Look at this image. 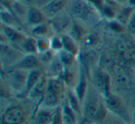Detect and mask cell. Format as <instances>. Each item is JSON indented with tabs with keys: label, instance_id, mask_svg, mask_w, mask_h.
Instances as JSON below:
<instances>
[{
	"label": "cell",
	"instance_id": "obj_19",
	"mask_svg": "<svg viewBox=\"0 0 135 124\" xmlns=\"http://www.w3.org/2000/svg\"><path fill=\"white\" fill-rule=\"evenodd\" d=\"M60 103L61 99L52 92L47 90L42 100L38 103V107L49 109H57L58 107H60Z\"/></svg>",
	"mask_w": 135,
	"mask_h": 124
},
{
	"label": "cell",
	"instance_id": "obj_13",
	"mask_svg": "<svg viewBox=\"0 0 135 124\" xmlns=\"http://www.w3.org/2000/svg\"><path fill=\"white\" fill-rule=\"evenodd\" d=\"M47 84H48V76L44 74L40 81L36 83V85L30 91L27 97L30 98L32 101H36L39 103L44 97L47 91Z\"/></svg>",
	"mask_w": 135,
	"mask_h": 124
},
{
	"label": "cell",
	"instance_id": "obj_7",
	"mask_svg": "<svg viewBox=\"0 0 135 124\" xmlns=\"http://www.w3.org/2000/svg\"><path fill=\"white\" fill-rule=\"evenodd\" d=\"M27 114L24 107L21 105H10L1 116V124H24Z\"/></svg>",
	"mask_w": 135,
	"mask_h": 124
},
{
	"label": "cell",
	"instance_id": "obj_4",
	"mask_svg": "<svg viewBox=\"0 0 135 124\" xmlns=\"http://www.w3.org/2000/svg\"><path fill=\"white\" fill-rule=\"evenodd\" d=\"M104 102L109 113L116 116L126 124H132V115L129 114L127 106L119 96L111 93L108 96L104 98Z\"/></svg>",
	"mask_w": 135,
	"mask_h": 124
},
{
	"label": "cell",
	"instance_id": "obj_10",
	"mask_svg": "<svg viewBox=\"0 0 135 124\" xmlns=\"http://www.w3.org/2000/svg\"><path fill=\"white\" fill-rule=\"evenodd\" d=\"M41 65L37 55H24L15 65L9 67L8 69H17L30 71L32 70H40Z\"/></svg>",
	"mask_w": 135,
	"mask_h": 124
},
{
	"label": "cell",
	"instance_id": "obj_38",
	"mask_svg": "<svg viewBox=\"0 0 135 124\" xmlns=\"http://www.w3.org/2000/svg\"><path fill=\"white\" fill-rule=\"evenodd\" d=\"M126 31L132 36H135V10L133 11L132 15L128 21V24L126 26Z\"/></svg>",
	"mask_w": 135,
	"mask_h": 124
},
{
	"label": "cell",
	"instance_id": "obj_46",
	"mask_svg": "<svg viewBox=\"0 0 135 124\" xmlns=\"http://www.w3.org/2000/svg\"><path fill=\"white\" fill-rule=\"evenodd\" d=\"M79 124H89V123H87V122L84 121L83 120H80V122H79Z\"/></svg>",
	"mask_w": 135,
	"mask_h": 124
},
{
	"label": "cell",
	"instance_id": "obj_21",
	"mask_svg": "<svg viewBox=\"0 0 135 124\" xmlns=\"http://www.w3.org/2000/svg\"><path fill=\"white\" fill-rule=\"evenodd\" d=\"M64 70H65V68L62 65L61 61L58 58V55L56 54L55 56L54 59L52 60V62L48 65L47 75H48L49 78H62Z\"/></svg>",
	"mask_w": 135,
	"mask_h": 124
},
{
	"label": "cell",
	"instance_id": "obj_16",
	"mask_svg": "<svg viewBox=\"0 0 135 124\" xmlns=\"http://www.w3.org/2000/svg\"><path fill=\"white\" fill-rule=\"evenodd\" d=\"M46 17L43 13L41 8H38L36 7H30L28 8V13H27L26 23L32 28L36 25H39L41 23L45 22Z\"/></svg>",
	"mask_w": 135,
	"mask_h": 124
},
{
	"label": "cell",
	"instance_id": "obj_29",
	"mask_svg": "<svg viewBox=\"0 0 135 124\" xmlns=\"http://www.w3.org/2000/svg\"><path fill=\"white\" fill-rule=\"evenodd\" d=\"M58 58H59L60 61H61L62 65L64 66L65 69H70L73 68L74 64L76 62V58L77 56L74 55L70 54V53L67 52V51L62 50L61 52L58 53Z\"/></svg>",
	"mask_w": 135,
	"mask_h": 124
},
{
	"label": "cell",
	"instance_id": "obj_28",
	"mask_svg": "<svg viewBox=\"0 0 135 124\" xmlns=\"http://www.w3.org/2000/svg\"><path fill=\"white\" fill-rule=\"evenodd\" d=\"M134 10H135V8H131V7H129V6L122 7L119 11H118V15H117L116 21H118V22L121 23L122 25H124V26L126 27L128 24V21H129V18L131 17V15H132Z\"/></svg>",
	"mask_w": 135,
	"mask_h": 124
},
{
	"label": "cell",
	"instance_id": "obj_45",
	"mask_svg": "<svg viewBox=\"0 0 135 124\" xmlns=\"http://www.w3.org/2000/svg\"><path fill=\"white\" fill-rule=\"evenodd\" d=\"M49 1H51V0H40V2H42V6H44L45 4H46V3L49 2Z\"/></svg>",
	"mask_w": 135,
	"mask_h": 124
},
{
	"label": "cell",
	"instance_id": "obj_25",
	"mask_svg": "<svg viewBox=\"0 0 135 124\" xmlns=\"http://www.w3.org/2000/svg\"><path fill=\"white\" fill-rule=\"evenodd\" d=\"M20 50L24 53V55H38L36 38L32 37V35H27L20 46Z\"/></svg>",
	"mask_w": 135,
	"mask_h": 124
},
{
	"label": "cell",
	"instance_id": "obj_18",
	"mask_svg": "<svg viewBox=\"0 0 135 124\" xmlns=\"http://www.w3.org/2000/svg\"><path fill=\"white\" fill-rule=\"evenodd\" d=\"M59 110L62 124H79V116L70 108L66 101L59 107Z\"/></svg>",
	"mask_w": 135,
	"mask_h": 124
},
{
	"label": "cell",
	"instance_id": "obj_40",
	"mask_svg": "<svg viewBox=\"0 0 135 124\" xmlns=\"http://www.w3.org/2000/svg\"><path fill=\"white\" fill-rule=\"evenodd\" d=\"M0 2H1V6L3 8L11 11V8L15 2V0H0Z\"/></svg>",
	"mask_w": 135,
	"mask_h": 124
},
{
	"label": "cell",
	"instance_id": "obj_24",
	"mask_svg": "<svg viewBox=\"0 0 135 124\" xmlns=\"http://www.w3.org/2000/svg\"><path fill=\"white\" fill-rule=\"evenodd\" d=\"M51 32H52V30H51L48 22L41 23L39 25L32 27V29H31V35L36 39H38V38H50Z\"/></svg>",
	"mask_w": 135,
	"mask_h": 124
},
{
	"label": "cell",
	"instance_id": "obj_36",
	"mask_svg": "<svg viewBox=\"0 0 135 124\" xmlns=\"http://www.w3.org/2000/svg\"><path fill=\"white\" fill-rule=\"evenodd\" d=\"M107 27L111 32H115V34H122L126 31V27L124 25H122L121 23H119L116 20L113 21H109L107 23Z\"/></svg>",
	"mask_w": 135,
	"mask_h": 124
},
{
	"label": "cell",
	"instance_id": "obj_30",
	"mask_svg": "<svg viewBox=\"0 0 135 124\" xmlns=\"http://www.w3.org/2000/svg\"><path fill=\"white\" fill-rule=\"evenodd\" d=\"M71 69L72 68L65 69L64 73H63V77H62V79H63V81H64V83H65L66 87H67L68 89H73L74 87H75L76 83H77L78 79H79V77L76 78L75 73H74Z\"/></svg>",
	"mask_w": 135,
	"mask_h": 124
},
{
	"label": "cell",
	"instance_id": "obj_39",
	"mask_svg": "<svg viewBox=\"0 0 135 124\" xmlns=\"http://www.w3.org/2000/svg\"><path fill=\"white\" fill-rule=\"evenodd\" d=\"M12 94L11 89L8 85V83L2 79V83H1V96L3 98H8Z\"/></svg>",
	"mask_w": 135,
	"mask_h": 124
},
{
	"label": "cell",
	"instance_id": "obj_35",
	"mask_svg": "<svg viewBox=\"0 0 135 124\" xmlns=\"http://www.w3.org/2000/svg\"><path fill=\"white\" fill-rule=\"evenodd\" d=\"M56 55V53L53 52L52 50H49V51H47V52L37 55V56H38V58H39L40 62H41V64L47 65V66H48L51 62H52V60L54 59Z\"/></svg>",
	"mask_w": 135,
	"mask_h": 124
},
{
	"label": "cell",
	"instance_id": "obj_20",
	"mask_svg": "<svg viewBox=\"0 0 135 124\" xmlns=\"http://www.w3.org/2000/svg\"><path fill=\"white\" fill-rule=\"evenodd\" d=\"M65 101L70 106V108L79 116V118H81V102L76 96L74 91L72 89H68L66 92Z\"/></svg>",
	"mask_w": 135,
	"mask_h": 124
},
{
	"label": "cell",
	"instance_id": "obj_17",
	"mask_svg": "<svg viewBox=\"0 0 135 124\" xmlns=\"http://www.w3.org/2000/svg\"><path fill=\"white\" fill-rule=\"evenodd\" d=\"M64 81L62 78H49L48 77V84H47V90L52 92L56 96L62 99L66 96L67 92Z\"/></svg>",
	"mask_w": 135,
	"mask_h": 124
},
{
	"label": "cell",
	"instance_id": "obj_32",
	"mask_svg": "<svg viewBox=\"0 0 135 124\" xmlns=\"http://www.w3.org/2000/svg\"><path fill=\"white\" fill-rule=\"evenodd\" d=\"M11 12L19 20L21 19V17H25V20H26L27 13H28V8H27L21 2L15 1L11 8Z\"/></svg>",
	"mask_w": 135,
	"mask_h": 124
},
{
	"label": "cell",
	"instance_id": "obj_42",
	"mask_svg": "<svg viewBox=\"0 0 135 124\" xmlns=\"http://www.w3.org/2000/svg\"><path fill=\"white\" fill-rule=\"evenodd\" d=\"M114 1L116 3H118L120 7L128 6V0H114Z\"/></svg>",
	"mask_w": 135,
	"mask_h": 124
},
{
	"label": "cell",
	"instance_id": "obj_48",
	"mask_svg": "<svg viewBox=\"0 0 135 124\" xmlns=\"http://www.w3.org/2000/svg\"><path fill=\"white\" fill-rule=\"evenodd\" d=\"M134 38H135V36H134Z\"/></svg>",
	"mask_w": 135,
	"mask_h": 124
},
{
	"label": "cell",
	"instance_id": "obj_1",
	"mask_svg": "<svg viewBox=\"0 0 135 124\" xmlns=\"http://www.w3.org/2000/svg\"><path fill=\"white\" fill-rule=\"evenodd\" d=\"M69 13L81 24H96L101 18L100 11L86 0H70Z\"/></svg>",
	"mask_w": 135,
	"mask_h": 124
},
{
	"label": "cell",
	"instance_id": "obj_9",
	"mask_svg": "<svg viewBox=\"0 0 135 124\" xmlns=\"http://www.w3.org/2000/svg\"><path fill=\"white\" fill-rule=\"evenodd\" d=\"M1 34L6 38L7 43L11 44L12 45H16V48H20L22 42L27 37V35L24 32H22V31L6 26L4 24H1Z\"/></svg>",
	"mask_w": 135,
	"mask_h": 124
},
{
	"label": "cell",
	"instance_id": "obj_22",
	"mask_svg": "<svg viewBox=\"0 0 135 124\" xmlns=\"http://www.w3.org/2000/svg\"><path fill=\"white\" fill-rule=\"evenodd\" d=\"M0 18H1V24H4L6 26H9L12 27V28H15V29H20V20L12 13L11 11L8 9H5V8H2L1 9V14H0Z\"/></svg>",
	"mask_w": 135,
	"mask_h": 124
},
{
	"label": "cell",
	"instance_id": "obj_43",
	"mask_svg": "<svg viewBox=\"0 0 135 124\" xmlns=\"http://www.w3.org/2000/svg\"><path fill=\"white\" fill-rule=\"evenodd\" d=\"M128 6L135 8V0H128Z\"/></svg>",
	"mask_w": 135,
	"mask_h": 124
},
{
	"label": "cell",
	"instance_id": "obj_33",
	"mask_svg": "<svg viewBox=\"0 0 135 124\" xmlns=\"http://www.w3.org/2000/svg\"><path fill=\"white\" fill-rule=\"evenodd\" d=\"M50 45L51 50L53 52L58 54L63 50V42L60 35H53L50 37Z\"/></svg>",
	"mask_w": 135,
	"mask_h": 124
},
{
	"label": "cell",
	"instance_id": "obj_37",
	"mask_svg": "<svg viewBox=\"0 0 135 124\" xmlns=\"http://www.w3.org/2000/svg\"><path fill=\"white\" fill-rule=\"evenodd\" d=\"M100 124H126V123L122 121L121 120H119L118 118H117L116 116H114V115H112L111 113H109L107 118H105Z\"/></svg>",
	"mask_w": 135,
	"mask_h": 124
},
{
	"label": "cell",
	"instance_id": "obj_5",
	"mask_svg": "<svg viewBox=\"0 0 135 124\" xmlns=\"http://www.w3.org/2000/svg\"><path fill=\"white\" fill-rule=\"evenodd\" d=\"M72 23L73 21L70 14L65 10L48 20V24L54 35H63L69 34Z\"/></svg>",
	"mask_w": 135,
	"mask_h": 124
},
{
	"label": "cell",
	"instance_id": "obj_44",
	"mask_svg": "<svg viewBox=\"0 0 135 124\" xmlns=\"http://www.w3.org/2000/svg\"><path fill=\"white\" fill-rule=\"evenodd\" d=\"M132 124H135V107H134V110L132 113Z\"/></svg>",
	"mask_w": 135,
	"mask_h": 124
},
{
	"label": "cell",
	"instance_id": "obj_34",
	"mask_svg": "<svg viewBox=\"0 0 135 124\" xmlns=\"http://www.w3.org/2000/svg\"><path fill=\"white\" fill-rule=\"evenodd\" d=\"M36 44H37L38 55L51 50L50 38H38L36 39Z\"/></svg>",
	"mask_w": 135,
	"mask_h": 124
},
{
	"label": "cell",
	"instance_id": "obj_26",
	"mask_svg": "<svg viewBox=\"0 0 135 124\" xmlns=\"http://www.w3.org/2000/svg\"><path fill=\"white\" fill-rule=\"evenodd\" d=\"M43 72L40 70H32L28 72L27 75V82H26V90H25L24 96H27L30 91L36 85V83L40 81L42 77H43Z\"/></svg>",
	"mask_w": 135,
	"mask_h": 124
},
{
	"label": "cell",
	"instance_id": "obj_2",
	"mask_svg": "<svg viewBox=\"0 0 135 124\" xmlns=\"http://www.w3.org/2000/svg\"><path fill=\"white\" fill-rule=\"evenodd\" d=\"M103 101L104 98L94 89V87H89L88 93L81 105V120L89 124H94L96 114Z\"/></svg>",
	"mask_w": 135,
	"mask_h": 124
},
{
	"label": "cell",
	"instance_id": "obj_14",
	"mask_svg": "<svg viewBox=\"0 0 135 124\" xmlns=\"http://www.w3.org/2000/svg\"><path fill=\"white\" fill-rule=\"evenodd\" d=\"M72 90L74 91V93L76 94V96H78V98L80 99V101L81 102V105H83V102L84 100L85 96H86L87 93L89 90V85H88V79H87V75L85 73L84 70L81 68L79 71V79L76 83L75 87H74Z\"/></svg>",
	"mask_w": 135,
	"mask_h": 124
},
{
	"label": "cell",
	"instance_id": "obj_31",
	"mask_svg": "<svg viewBox=\"0 0 135 124\" xmlns=\"http://www.w3.org/2000/svg\"><path fill=\"white\" fill-rule=\"evenodd\" d=\"M100 40L101 39H100V36L98 34H96V32H89L83 38L81 44H83L87 47H94L99 45Z\"/></svg>",
	"mask_w": 135,
	"mask_h": 124
},
{
	"label": "cell",
	"instance_id": "obj_41",
	"mask_svg": "<svg viewBox=\"0 0 135 124\" xmlns=\"http://www.w3.org/2000/svg\"><path fill=\"white\" fill-rule=\"evenodd\" d=\"M87 2H89L91 5L96 8L98 10H101V8H103L104 6V3H105V0H86Z\"/></svg>",
	"mask_w": 135,
	"mask_h": 124
},
{
	"label": "cell",
	"instance_id": "obj_6",
	"mask_svg": "<svg viewBox=\"0 0 135 124\" xmlns=\"http://www.w3.org/2000/svg\"><path fill=\"white\" fill-rule=\"evenodd\" d=\"M91 82L93 87L101 94L103 98L108 96L111 94V80L107 73L99 69H94L91 72Z\"/></svg>",
	"mask_w": 135,
	"mask_h": 124
},
{
	"label": "cell",
	"instance_id": "obj_15",
	"mask_svg": "<svg viewBox=\"0 0 135 124\" xmlns=\"http://www.w3.org/2000/svg\"><path fill=\"white\" fill-rule=\"evenodd\" d=\"M122 7H120L114 0H105L103 8L100 10V14L102 17H105L107 21L116 20L117 15Z\"/></svg>",
	"mask_w": 135,
	"mask_h": 124
},
{
	"label": "cell",
	"instance_id": "obj_11",
	"mask_svg": "<svg viewBox=\"0 0 135 124\" xmlns=\"http://www.w3.org/2000/svg\"><path fill=\"white\" fill-rule=\"evenodd\" d=\"M68 0H51L42 6L41 9L45 17L49 20L63 11L65 7L68 5Z\"/></svg>",
	"mask_w": 135,
	"mask_h": 124
},
{
	"label": "cell",
	"instance_id": "obj_12",
	"mask_svg": "<svg viewBox=\"0 0 135 124\" xmlns=\"http://www.w3.org/2000/svg\"><path fill=\"white\" fill-rule=\"evenodd\" d=\"M56 112V109H49L38 107L37 110L33 114L32 124H52Z\"/></svg>",
	"mask_w": 135,
	"mask_h": 124
},
{
	"label": "cell",
	"instance_id": "obj_27",
	"mask_svg": "<svg viewBox=\"0 0 135 124\" xmlns=\"http://www.w3.org/2000/svg\"><path fill=\"white\" fill-rule=\"evenodd\" d=\"M69 35H70L77 43H81L83 40V38L85 37V35L87 34L86 31H85L84 27L83 26V24L79 23L78 21H73L70 28V32H69Z\"/></svg>",
	"mask_w": 135,
	"mask_h": 124
},
{
	"label": "cell",
	"instance_id": "obj_8",
	"mask_svg": "<svg viewBox=\"0 0 135 124\" xmlns=\"http://www.w3.org/2000/svg\"><path fill=\"white\" fill-rule=\"evenodd\" d=\"M24 55L21 51H18L15 47L10 45L9 44H1V59L2 66L6 63L7 67L9 68L15 65Z\"/></svg>",
	"mask_w": 135,
	"mask_h": 124
},
{
	"label": "cell",
	"instance_id": "obj_47",
	"mask_svg": "<svg viewBox=\"0 0 135 124\" xmlns=\"http://www.w3.org/2000/svg\"><path fill=\"white\" fill-rule=\"evenodd\" d=\"M15 1H18V2H28V1H30V0H15Z\"/></svg>",
	"mask_w": 135,
	"mask_h": 124
},
{
	"label": "cell",
	"instance_id": "obj_23",
	"mask_svg": "<svg viewBox=\"0 0 135 124\" xmlns=\"http://www.w3.org/2000/svg\"><path fill=\"white\" fill-rule=\"evenodd\" d=\"M60 36H61L62 42H63V50L67 51V52L77 56L80 53L79 43H77L71 36L69 35L68 34H63V35H60Z\"/></svg>",
	"mask_w": 135,
	"mask_h": 124
},
{
	"label": "cell",
	"instance_id": "obj_3",
	"mask_svg": "<svg viewBox=\"0 0 135 124\" xmlns=\"http://www.w3.org/2000/svg\"><path fill=\"white\" fill-rule=\"evenodd\" d=\"M29 71L17 69H7L2 70V79L8 83L12 93L24 96L26 90L27 75Z\"/></svg>",
	"mask_w": 135,
	"mask_h": 124
}]
</instances>
